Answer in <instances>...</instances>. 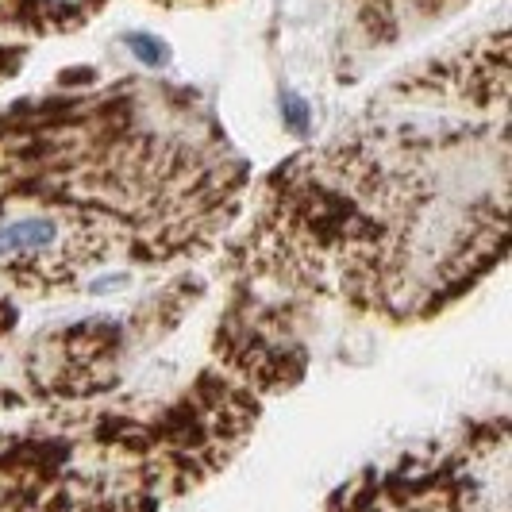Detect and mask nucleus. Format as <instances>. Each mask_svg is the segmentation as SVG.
I'll use <instances>...</instances> for the list:
<instances>
[{
  "instance_id": "obj_7",
  "label": "nucleus",
  "mask_w": 512,
  "mask_h": 512,
  "mask_svg": "<svg viewBox=\"0 0 512 512\" xmlns=\"http://www.w3.org/2000/svg\"><path fill=\"white\" fill-rule=\"evenodd\" d=\"M154 8H166V12H197V8H220L228 0H147Z\"/></svg>"
},
{
  "instance_id": "obj_4",
  "label": "nucleus",
  "mask_w": 512,
  "mask_h": 512,
  "mask_svg": "<svg viewBox=\"0 0 512 512\" xmlns=\"http://www.w3.org/2000/svg\"><path fill=\"white\" fill-rule=\"evenodd\" d=\"M509 482L512 428L493 416L362 466L320 512H509Z\"/></svg>"
},
{
  "instance_id": "obj_3",
  "label": "nucleus",
  "mask_w": 512,
  "mask_h": 512,
  "mask_svg": "<svg viewBox=\"0 0 512 512\" xmlns=\"http://www.w3.org/2000/svg\"><path fill=\"white\" fill-rule=\"evenodd\" d=\"M212 362L166 397H101L0 432V512H162L255 436L266 401L301 382L293 305L239 285Z\"/></svg>"
},
{
  "instance_id": "obj_2",
  "label": "nucleus",
  "mask_w": 512,
  "mask_h": 512,
  "mask_svg": "<svg viewBox=\"0 0 512 512\" xmlns=\"http://www.w3.org/2000/svg\"><path fill=\"white\" fill-rule=\"evenodd\" d=\"M251 162L201 93L120 77L0 108V351L24 312L208 255L243 216Z\"/></svg>"
},
{
  "instance_id": "obj_1",
  "label": "nucleus",
  "mask_w": 512,
  "mask_h": 512,
  "mask_svg": "<svg viewBox=\"0 0 512 512\" xmlns=\"http://www.w3.org/2000/svg\"><path fill=\"white\" fill-rule=\"evenodd\" d=\"M509 31L385 85L328 143L258 185L231 247L239 285L424 324L509 251Z\"/></svg>"
},
{
  "instance_id": "obj_6",
  "label": "nucleus",
  "mask_w": 512,
  "mask_h": 512,
  "mask_svg": "<svg viewBox=\"0 0 512 512\" xmlns=\"http://www.w3.org/2000/svg\"><path fill=\"white\" fill-rule=\"evenodd\" d=\"M466 0H355V24L366 47H385L416 27L455 16Z\"/></svg>"
},
{
  "instance_id": "obj_5",
  "label": "nucleus",
  "mask_w": 512,
  "mask_h": 512,
  "mask_svg": "<svg viewBox=\"0 0 512 512\" xmlns=\"http://www.w3.org/2000/svg\"><path fill=\"white\" fill-rule=\"evenodd\" d=\"M112 0H0V27L24 39H54L89 27Z\"/></svg>"
}]
</instances>
